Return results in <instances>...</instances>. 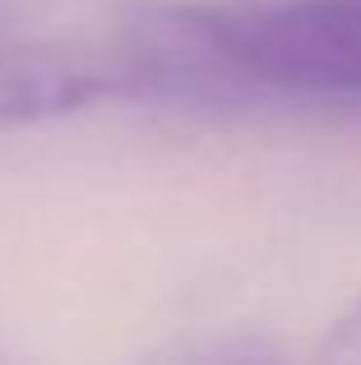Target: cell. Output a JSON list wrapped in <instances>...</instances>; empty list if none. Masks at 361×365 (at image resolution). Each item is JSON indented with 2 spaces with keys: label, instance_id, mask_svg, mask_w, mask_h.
I'll use <instances>...</instances> for the list:
<instances>
[{
  "label": "cell",
  "instance_id": "obj_5",
  "mask_svg": "<svg viewBox=\"0 0 361 365\" xmlns=\"http://www.w3.org/2000/svg\"><path fill=\"white\" fill-rule=\"evenodd\" d=\"M0 365H19V361H14V356H9V351H5V347H0Z\"/></svg>",
  "mask_w": 361,
  "mask_h": 365
},
{
  "label": "cell",
  "instance_id": "obj_4",
  "mask_svg": "<svg viewBox=\"0 0 361 365\" xmlns=\"http://www.w3.org/2000/svg\"><path fill=\"white\" fill-rule=\"evenodd\" d=\"M199 365H269V361L250 356V351H223V356H204Z\"/></svg>",
  "mask_w": 361,
  "mask_h": 365
},
{
  "label": "cell",
  "instance_id": "obj_2",
  "mask_svg": "<svg viewBox=\"0 0 361 365\" xmlns=\"http://www.w3.org/2000/svg\"><path fill=\"white\" fill-rule=\"evenodd\" d=\"M126 98L111 42H0V130Z\"/></svg>",
  "mask_w": 361,
  "mask_h": 365
},
{
  "label": "cell",
  "instance_id": "obj_3",
  "mask_svg": "<svg viewBox=\"0 0 361 365\" xmlns=\"http://www.w3.org/2000/svg\"><path fill=\"white\" fill-rule=\"evenodd\" d=\"M315 365H361V296L338 314V324L329 329Z\"/></svg>",
  "mask_w": 361,
  "mask_h": 365
},
{
  "label": "cell",
  "instance_id": "obj_1",
  "mask_svg": "<svg viewBox=\"0 0 361 365\" xmlns=\"http://www.w3.org/2000/svg\"><path fill=\"white\" fill-rule=\"evenodd\" d=\"M126 98L269 93L361 102V0L135 9L111 33Z\"/></svg>",
  "mask_w": 361,
  "mask_h": 365
}]
</instances>
